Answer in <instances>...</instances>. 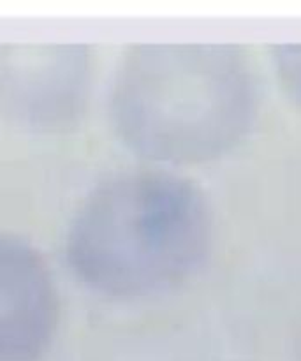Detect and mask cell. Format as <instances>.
<instances>
[{
  "label": "cell",
  "instance_id": "2",
  "mask_svg": "<svg viewBox=\"0 0 301 361\" xmlns=\"http://www.w3.org/2000/svg\"><path fill=\"white\" fill-rule=\"evenodd\" d=\"M210 243V210L192 182L164 169H134L99 183L78 207L66 259L97 295L141 300L185 284Z\"/></svg>",
  "mask_w": 301,
  "mask_h": 361
},
{
  "label": "cell",
  "instance_id": "4",
  "mask_svg": "<svg viewBox=\"0 0 301 361\" xmlns=\"http://www.w3.org/2000/svg\"><path fill=\"white\" fill-rule=\"evenodd\" d=\"M59 317V291L44 257L23 238L0 233V361L41 358Z\"/></svg>",
  "mask_w": 301,
  "mask_h": 361
},
{
  "label": "cell",
  "instance_id": "3",
  "mask_svg": "<svg viewBox=\"0 0 301 361\" xmlns=\"http://www.w3.org/2000/svg\"><path fill=\"white\" fill-rule=\"evenodd\" d=\"M92 80L88 46L0 42V116L25 129H69L85 111Z\"/></svg>",
  "mask_w": 301,
  "mask_h": 361
},
{
  "label": "cell",
  "instance_id": "1",
  "mask_svg": "<svg viewBox=\"0 0 301 361\" xmlns=\"http://www.w3.org/2000/svg\"><path fill=\"white\" fill-rule=\"evenodd\" d=\"M257 87L231 44L143 42L123 53L109 88V122L123 147L166 166L214 161L249 133Z\"/></svg>",
  "mask_w": 301,
  "mask_h": 361
}]
</instances>
